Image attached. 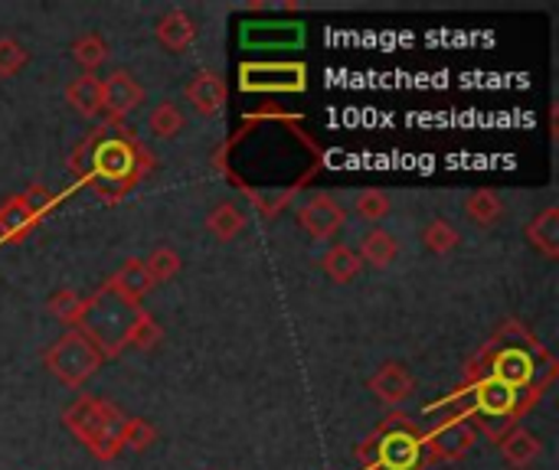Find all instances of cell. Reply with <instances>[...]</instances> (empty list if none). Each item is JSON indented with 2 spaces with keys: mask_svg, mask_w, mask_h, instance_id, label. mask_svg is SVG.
Instances as JSON below:
<instances>
[{
  "mask_svg": "<svg viewBox=\"0 0 559 470\" xmlns=\"http://www.w3.org/2000/svg\"><path fill=\"white\" fill-rule=\"evenodd\" d=\"M324 272L337 281V285H347V281H354L357 275H360V268H364V262H360V255H357V249H350V245H334L328 255H324Z\"/></svg>",
  "mask_w": 559,
  "mask_h": 470,
  "instance_id": "cell-18",
  "label": "cell"
},
{
  "mask_svg": "<svg viewBox=\"0 0 559 470\" xmlns=\"http://www.w3.org/2000/svg\"><path fill=\"white\" fill-rule=\"evenodd\" d=\"M154 33H157V43L167 52H183L197 39V20L187 10H170V13H164L157 20Z\"/></svg>",
  "mask_w": 559,
  "mask_h": 470,
  "instance_id": "cell-9",
  "label": "cell"
},
{
  "mask_svg": "<svg viewBox=\"0 0 559 470\" xmlns=\"http://www.w3.org/2000/svg\"><path fill=\"white\" fill-rule=\"evenodd\" d=\"M531 373H534V366H531V360L524 357V353H518V350H508L504 357H498V363H495V376H498V383H504V386H524L527 379H531Z\"/></svg>",
  "mask_w": 559,
  "mask_h": 470,
  "instance_id": "cell-21",
  "label": "cell"
},
{
  "mask_svg": "<svg viewBox=\"0 0 559 470\" xmlns=\"http://www.w3.org/2000/svg\"><path fill=\"white\" fill-rule=\"evenodd\" d=\"M242 69L252 72V75H265L259 82L242 85L249 92H265V88H288V92H295V88H305V65H242Z\"/></svg>",
  "mask_w": 559,
  "mask_h": 470,
  "instance_id": "cell-12",
  "label": "cell"
},
{
  "mask_svg": "<svg viewBox=\"0 0 559 470\" xmlns=\"http://www.w3.org/2000/svg\"><path fill=\"white\" fill-rule=\"evenodd\" d=\"M527 242L547 255V258H557L559 255V209L557 206H547L531 226H527Z\"/></svg>",
  "mask_w": 559,
  "mask_h": 470,
  "instance_id": "cell-13",
  "label": "cell"
},
{
  "mask_svg": "<svg viewBox=\"0 0 559 470\" xmlns=\"http://www.w3.org/2000/svg\"><path fill=\"white\" fill-rule=\"evenodd\" d=\"M298 222L311 239H334L344 226V206L331 193L318 190L298 209Z\"/></svg>",
  "mask_w": 559,
  "mask_h": 470,
  "instance_id": "cell-5",
  "label": "cell"
},
{
  "mask_svg": "<svg viewBox=\"0 0 559 470\" xmlns=\"http://www.w3.org/2000/svg\"><path fill=\"white\" fill-rule=\"evenodd\" d=\"M396 252H400V245H396V239L386 232V229H370L364 239H360V262L364 265H370V268H390L393 265V258H396Z\"/></svg>",
  "mask_w": 559,
  "mask_h": 470,
  "instance_id": "cell-15",
  "label": "cell"
},
{
  "mask_svg": "<svg viewBox=\"0 0 559 470\" xmlns=\"http://www.w3.org/2000/svg\"><path fill=\"white\" fill-rule=\"evenodd\" d=\"M357 216L367 219V222H380L390 216V196L383 190H360L357 193V203H354Z\"/></svg>",
  "mask_w": 559,
  "mask_h": 470,
  "instance_id": "cell-28",
  "label": "cell"
},
{
  "mask_svg": "<svg viewBox=\"0 0 559 470\" xmlns=\"http://www.w3.org/2000/svg\"><path fill=\"white\" fill-rule=\"evenodd\" d=\"M465 216L478 226V229H491L501 216H504V203L495 190H475L465 200Z\"/></svg>",
  "mask_w": 559,
  "mask_h": 470,
  "instance_id": "cell-17",
  "label": "cell"
},
{
  "mask_svg": "<svg viewBox=\"0 0 559 470\" xmlns=\"http://www.w3.org/2000/svg\"><path fill=\"white\" fill-rule=\"evenodd\" d=\"M66 101L82 115V118H98L102 115V79L95 75H79L66 88Z\"/></svg>",
  "mask_w": 559,
  "mask_h": 470,
  "instance_id": "cell-14",
  "label": "cell"
},
{
  "mask_svg": "<svg viewBox=\"0 0 559 470\" xmlns=\"http://www.w3.org/2000/svg\"><path fill=\"white\" fill-rule=\"evenodd\" d=\"M416 455V432L409 435V438H403V435H383V458H390V465L393 468H403V465H409V458Z\"/></svg>",
  "mask_w": 559,
  "mask_h": 470,
  "instance_id": "cell-30",
  "label": "cell"
},
{
  "mask_svg": "<svg viewBox=\"0 0 559 470\" xmlns=\"http://www.w3.org/2000/svg\"><path fill=\"white\" fill-rule=\"evenodd\" d=\"M138 314H141L138 304H128L121 294H115L105 285L82 304V317H79L75 330L82 337H88L102 357H118L128 344V330L138 321Z\"/></svg>",
  "mask_w": 559,
  "mask_h": 470,
  "instance_id": "cell-1",
  "label": "cell"
},
{
  "mask_svg": "<svg viewBox=\"0 0 559 470\" xmlns=\"http://www.w3.org/2000/svg\"><path fill=\"white\" fill-rule=\"evenodd\" d=\"M88 154H92V167L98 177L105 180H121L128 186V180H134L141 173V160H147L151 154L121 128H102L92 141H85Z\"/></svg>",
  "mask_w": 559,
  "mask_h": 470,
  "instance_id": "cell-3",
  "label": "cell"
},
{
  "mask_svg": "<svg viewBox=\"0 0 559 470\" xmlns=\"http://www.w3.org/2000/svg\"><path fill=\"white\" fill-rule=\"evenodd\" d=\"M26 62H29L26 46H23L20 39H13V36H0V75L10 79V75H16Z\"/></svg>",
  "mask_w": 559,
  "mask_h": 470,
  "instance_id": "cell-29",
  "label": "cell"
},
{
  "mask_svg": "<svg viewBox=\"0 0 559 470\" xmlns=\"http://www.w3.org/2000/svg\"><path fill=\"white\" fill-rule=\"evenodd\" d=\"M102 353L92 347V340L88 337H82L75 327H69L46 353H43V363H46V370L62 383V386H72V389H79L88 376H95L98 373V366H102Z\"/></svg>",
  "mask_w": 559,
  "mask_h": 470,
  "instance_id": "cell-4",
  "label": "cell"
},
{
  "mask_svg": "<svg viewBox=\"0 0 559 470\" xmlns=\"http://www.w3.org/2000/svg\"><path fill=\"white\" fill-rule=\"evenodd\" d=\"M472 442H475V432H472L468 425H449V429L436 432L432 448H436L442 458H459V455H465V451L472 448Z\"/></svg>",
  "mask_w": 559,
  "mask_h": 470,
  "instance_id": "cell-23",
  "label": "cell"
},
{
  "mask_svg": "<svg viewBox=\"0 0 559 470\" xmlns=\"http://www.w3.org/2000/svg\"><path fill=\"white\" fill-rule=\"evenodd\" d=\"M544 455V445L534 432L527 429H514L504 442H501V458L504 465L514 470H527L537 458Z\"/></svg>",
  "mask_w": 559,
  "mask_h": 470,
  "instance_id": "cell-11",
  "label": "cell"
},
{
  "mask_svg": "<svg viewBox=\"0 0 559 470\" xmlns=\"http://www.w3.org/2000/svg\"><path fill=\"white\" fill-rule=\"evenodd\" d=\"M108 288H111L115 294H121L128 304H141V298L154 288V281H151V275H147V268H144L141 258H128V262L108 278Z\"/></svg>",
  "mask_w": 559,
  "mask_h": 470,
  "instance_id": "cell-10",
  "label": "cell"
},
{
  "mask_svg": "<svg viewBox=\"0 0 559 470\" xmlns=\"http://www.w3.org/2000/svg\"><path fill=\"white\" fill-rule=\"evenodd\" d=\"M180 255L174 252V249H167V245H160V249H154L147 258H144V268H147V275H151V281L154 285H167V281H174L177 275H180Z\"/></svg>",
  "mask_w": 559,
  "mask_h": 470,
  "instance_id": "cell-22",
  "label": "cell"
},
{
  "mask_svg": "<svg viewBox=\"0 0 559 470\" xmlns=\"http://www.w3.org/2000/svg\"><path fill=\"white\" fill-rule=\"evenodd\" d=\"M413 376L406 366L400 363H383L377 370V376L370 379V393L383 402V406H403L413 396Z\"/></svg>",
  "mask_w": 559,
  "mask_h": 470,
  "instance_id": "cell-8",
  "label": "cell"
},
{
  "mask_svg": "<svg viewBox=\"0 0 559 470\" xmlns=\"http://www.w3.org/2000/svg\"><path fill=\"white\" fill-rule=\"evenodd\" d=\"M62 425L98 458V461H111L118 458L121 451V425H124V415L105 402V399H95V396H79L66 412H62Z\"/></svg>",
  "mask_w": 559,
  "mask_h": 470,
  "instance_id": "cell-2",
  "label": "cell"
},
{
  "mask_svg": "<svg viewBox=\"0 0 559 470\" xmlns=\"http://www.w3.org/2000/svg\"><path fill=\"white\" fill-rule=\"evenodd\" d=\"M147 131L160 141H170L183 131V111L174 101H160L154 105L151 118H147Z\"/></svg>",
  "mask_w": 559,
  "mask_h": 470,
  "instance_id": "cell-20",
  "label": "cell"
},
{
  "mask_svg": "<svg viewBox=\"0 0 559 470\" xmlns=\"http://www.w3.org/2000/svg\"><path fill=\"white\" fill-rule=\"evenodd\" d=\"M118 442H121V448L144 451V448H151V445L157 442V432H154V425H147L144 419H124Z\"/></svg>",
  "mask_w": 559,
  "mask_h": 470,
  "instance_id": "cell-27",
  "label": "cell"
},
{
  "mask_svg": "<svg viewBox=\"0 0 559 470\" xmlns=\"http://www.w3.org/2000/svg\"><path fill=\"white\" fill-rule=\"evenodd\" d=\"M187 101L200 111V115H219L226 108V82L216 72H197L187 88H183Z\"/></svg>",
  "mask_w": 559,
  "mask_h": 470,
  "instance_id": "cell-7",
  "label": "cell"
},
{
  "mask_svg": "<svg viewBox=\"0 0 559 470\" xmlns=\"http://www.w3.org/2000/svg\"><path fill=\"white\" fill-rule=\"evenodd\" d=\"M72 59L85 69V75H92L105 59H108V43L98 33H82L72 43Z\"/></svg>",
  "mask_w": 559,
  "mask_h": 470,
  "instance_id": "cell-19",
  "label": "cell"
},
{
  "mask_svg": "<svg viewBox=\"0 0 559 470\" xmlns=\"http://www.w3.org/2000/svg\"><path fill=\"white\" fill-rule=\"evenodd\" d=\"M206 229H210V236H213V239H219V242H233V239L246 229V213H242L236 203H219V206H213V209H210V216H206Z\"/></svg>",
  "mask_w": 559,
  "mask_h": 470,
  "instance_id": "cell-16",
  "label": "cell"
},
{
  "mask_svg": "<svg viewBox=\"0 0 559 470\" xmlns=\"http://www.w3.org/2000/svg\"><path fill=\"white\" fill-rule=\"evenodd\" d=\"M160 340H164L160 324H157L147 311H141V314H138V321H134V324H131V330H128V344H124V350H128V347H134V350H154Z\"/></svg>",
  "mask_w": 559,
  "mask_h": 470,
  "instance_id": "cell-25",
  "label": "cell"
},
{
  "mask_svg": "<svg viewBox=\"0 0 559 470\" xmlns=\"http://www.w3.org/2000/svg\"><path fill=\"white\" fill-rule=\"evenodd\" d=\"M423 245L436 255H449L455 245H459V229L445 219H432L426 229H423Z\"/></svg>",
  "mask_w": 559,
  "mask_h": 470,
  "instance_id": "cell-26",
  "label": "cell"
},
{
  "mask_svg": "<svg viewBox=\"0 0 559 470\" xmlns=\"http://www.w3.org/2000/svg\"><path fill=\"white\" fill-rule=\"evenodd\" d=\"M82 304H85V298L79 294V291H72V288H59L49 301H46V311L56 317V321H62V324H79V317H82Z\"/></svg>",
  "mask_w": 559,
  "mask_h": 470,
  "instance_id": "cell-24",
  "label": "cell"
},
{
  "mask_svg": "<svg viewBox=\"0 0 559 470\" xmlns=\"http://www.w3.org/2000/svg\"><path fill=\"white\" fill-rule=\"evenodd\" d=\"M141 101H144V88L128 69H115L108 79H102V111H108L111 121L131 115Z\"/></svg>",
  "mask_w": 559,
  "mask_h": 470,
  "instance_id": "cell-6",
  "label": "cell"
}]
</instances>
